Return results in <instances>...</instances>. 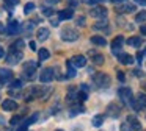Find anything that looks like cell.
Instances as JSON below:
<instances>
[{
	"label": "cell",
	"mask_w": 146,
	"mask_h": 131,
	"mask_svg": "<svg viewBox=\"0 0 146 131\" xmlns=\"http://www.w3.org/2000/svg\"><path fill=\"white\" fill-rule=\"evenodd\" d=\"M22 77L25 80L32 81L36 77V62L35 61H25L24 62V70H22Z\"/></svg>",
	"instance_id": "6da1fadb"
},
{
	"label": "cell",
	"mask_w": 146,
	"mask_h": 131,
	"mask_svg": "<svg viewBox=\"0 0 146 131\" xmlns=\"http://www.w3.org/2000/svg\"><path fill=\"white\" fill-rule=\"evenodd\" d=\"M93 81H94V84H96L98 87H101V89H105V87L110 86L111 78L108 77L107 73H102V72H99V73H94V75H93Z\"/></svg>",
	"instance_id": "7a4b0ae2"
},
{
	"label": "cell",
	"mask_w": 146,
	"mask_h": 131,
	"mask_svg": "<svg viewBox=\"0 0 146 131\" xmlns=\"http://www.w3.org/2000/svg\"><path fill=\"white\" fill-rule=\"evenodd\" d=\"M24 58V52L22 50H14V48H10V53L7 56V64L10 66H16L22 61Z\"/></svg>",
	"instance_id": "3957f363"
},
{
	"label": "cell",
	"mask_w": 146,
	"mask_h": 131,
	"mask_svg": "<svg viewBox=\"0 0 146 131\" xmlns=\"http://www.w3.org/2000/svg\"><path fill=\"white\" fill-rule=\"evenodd\" d=\"M60 34H61V39L66 41V42H74V41L79 39V33H77V30H74V28H69V27L63 28Z\"/></svg>",
	"instance_id": "277c9868"
},
{
	"label": "cell",
	"mask_w": 146,
	"mask_h": 131,
	"mask_svg": "<svg viewBox=\"0 0 146 131\" xmlns=\"http://www.w3.org/2000/svg\"><path fill=\"white\" fill-rule=\"evenodd\" d=\"M130 106L135 111H141V109H146V95L145 94H137L135 98L130 102Z\"/></svg>",
	"instance_id": "5b68a950"
},
{
	"label": "cell",
	"mask_w": 146,
	"mask_h": 131,
	"mask_svg": "<svg viewBox=\"0 0 146 131\" xmlns=\"http://www.w3.org/2000/svg\"><path fill=\"white\" fill-rule=\"evenodd\" d=\"M118 95H119L121 102H123L124 105H130V102L133 100L132 90H130L129 87H119V90H118Z\"/></svg>",
	"instance_id": "8992f818"
},
{
	"label": "cell",
	"mask_w": 146,
	"mask_h": 131,
	"mask_svg": "<svg viewBox=\"0 0 146 131\" xmlns=\"http://www.w3.org/2000/svg\"><path fill=\"white\" fill-rule=\"evenodd\" d=\"M90 14H91L93 17H96V19H102V17L107 16V8L102 6V5H96V6H93V8L90 9Z\"/></svg>",
	"instance_id": "52a82bcc"
},
{
	"label": "cell",
	"mask_w": 146,
	"mask_h": 131,
	"mask_svg": "<svg viewBox=\"0 0 146 131\" xmlns=\"http://www.w3.org/2000/svg\"><path fill=\"white\" fill-rule=\"evenodd\" d=\"M39 80H41V83H50L52 80H54V69H42L41 70V75H39Z\"/></svg>",
	"instance_id": "ba28073f"
},
{
	"label": "cell",
	"mask_w": 146,
	"mask_h": 131,
	"mask_svg": "<svg viewBox=\"0 0 146 131\" xmlns=\"http://www.w3.org/2000/svg\"><path fill=\"white\" fill-rule=\"evenodd\" d=\"M123 45H124V37L123 36H116L113 41H111V52H113L115 55H119V50H121Z\"/></svg>",
	"instance_id": "9c48e42d"
},
{
	"label": "cell",
	"mask_w": 146,
	"mask_h": 131,
	"mask_svg": "<svg viewBox=\"0 0 146 131\" xmlns=\"http://www.w3.org/2000/svg\"><path fill=\"white\" fill-rule=\"evenodd\" d=\"M88 56L91 58V61L94 62L96 66H102V64H104V55H101V53L94 52V50H90Z\"/></svg>",
	"instance_id": "30bf717a"
},
{
	"label": "cell",
	"mask_w": 146,
	"mask_h": 131,
	"mask_svg": "<svg viewBox=\"0 0 146 131\" xmlns=\"http://www.w3.org/2000/svg\"><path fill=\"white\" fill-rule=\"evenodd\" d=\"M7 33L8 34H19L21 33V25L17 20H10L8 24V28H7Z\"/></svg>",
	"instance_id": "8fae6325"
},
{
	"label": "cell",
	"mask_w": 146,
	"mask_h": 131,
	"mask_svg": "<svg viewBox=\"0 0 146 131\" xmlns=\"http://www.w3.org/2000/svg\"><path fill=\"white\" fill-rule=\"evenodd\" d=\"M119 114H121L119 105H116V103H110L108 108H107V115H110V117H118Z\"/></svg>",
	"instance_id": "7c38bea8"
},
{
	"label": "cell",
	"mask_w": 146,
	"mask_h": 131,
	"mask_svg": "<svg viewBox=\"0 0 146 131\" xmlns=\"http://www.w3.org/2000/svg\"><path fill=\"white\" fill-rule=\"evenodd\" d=\"M35 25L36 24L33 20H29V22H25V24L21 27V30L24 31V34H25V36H30V34L33 33V30H35Z\"/></svg>",
	"instance_id": "4fadbf2b"
},
{
	"label": "cell",
	"mask_w": 146,
	"mask_h": 131,
	"mask_svg": "<svg viewBox=\"0 0 146 131\" xmlns=\"http://www.w3.org/2000/svg\"><path fill=\"white\" fill-rule=\"evenodd\" d=\"M126 122L130 125V128H132L133 131H140V130H141V123H140V122H138V119H137V117H133V115H129Z\"/></svg>",
	"instance_id": "5bb4252c"
},
{
	"label": "cell",
	"mask_w": 146,
	"mask_h": 131,
	"mask_svg": "<svg viewBox=\"0 0 146 131\" xmlns=\"http://www.w3.org/2000/svg\"><path fill=\"white\" fill-rule=\"evenodd\" d=\"M72 64L76 66V67H83V66H86V56H83V55H76L72 59Z\"/></svg>",
	"instance_id": "9a60e30c"
},
{
	"label": "cell",
	"mask_w": 146,
	"mask_h": 131,
	"mask_svg": "<svg viewBox=\"0 0 146 131\" xmlns=\"http://www.w3.org/2000/svg\"><path fill=\"white\" fill-rule=\"evenodd\" d=\"M2 108H3V111H16L17 109V103L14 102V100H5L3 103H2Z\"/></svg>",
	"instance_id": "2e32d148"
},
{
	"label": "cell",
	"mask_w": 146,
	"mask_h": 131,
	"mask_svg": "<svg viewBox=\"0 0 146 131\" xmlns=\"http://www.w3.org/2000/svg\"><path fill=\"white\" fill-rule=\"evenodd\" d=\"M118 12H124V14H127V12H133L135 11V5H132V3H124V5H119L116 8Z\"/></svg>",
	"instance_id": "e0dca14e"
},
{
	"label": "cell",
	"mask_w": 146,
	"mask_h": 131,
	"mask_svg": "<svg viewBox=\"0 0 146 131\" xmlns=\"http://www.w3.org/2000/svg\"><path fill=\"white\" fill-rule=\"evenodd\" d=\"M118 61L121 62V64H133V56H130V55H127V53H119L118 55Z\"/></svg>",
	"instance_id": "ac0fdd59"
},
{
	"label": "cell",
	"mask_w": 146,
	"mask_h": 131,
	"mask_svg": "<svg viewBox=\"0 0 146 131\" xmlns=\"http://www.w3.org/2000/svg\"><path fill=\"white\" fill-rule=\"evenodd\" d=\"M49 34H50L49 28H39V30L36 31V36H38V41H41V42H44V41L47 39V37H49Z\"/></svg>",
	"instance_id": "d6986e66"
},
{
	"label": "cell",
	"mask_w": 146,
	"mask_h": 131,
	"mask_svg": "<svg viewBox=\"0 0 146 131\" xmlns=\"http://www.w3.org/2000/svg\"><path fill=\"white\" fill-rule=\"evenodd\" d=\"M72 16H74V9L68 8V9H63V11L58 14V17H60V20H68V19H71Z\"/></svg>",
	"instance_id": "ffe728a7"
},
{
	"label": "cell",
	"mask_w": 146,
	"mask_h": 131,
	"mask_svg": "<svg viewBox=\"0 0 146 131\" xmlns=\"http://www.w3.org/2000/svg\"><path fill=\"white\" fill-rule=\"evenodd\" d=\"M127 45L138 48V47L141 45V37H138V36H132V37H129V39H127Z\"/></svg>",
	"instance_id": "44dd1931"
},
{
	"label": "cell",
	"mask_w": 146,
	"mask_h": 131,
	"mask_svg": "<svg viewBox=\"0 0 146 131\" xmlns=\"http://www.w3.org/2000/svg\"><path fill=\"white\" fill-rule=\"evenodd\" d=\"M0 78L5 81L11 80L13 78V70H8V69H0Z\"/></svg>",
	"instance_id": "7402d4cb"
},
{
	"label": "cell",
	"mask_w": 146,
	"mask_h": 131,
	"mask_svg": "<svg viewBox=\"0 0 146 131\" xmlns=\"http://www.w3.org/2000/svg\"><path fill=\"white\" fill-rule=\"evenodd\" d=\"M91 42L94 44V45H99V47L107 45V41H105L102 36H93V37H91Z\"/></svg>",
	"instance_id": "603a6c76"
},
{
	"label": "cell",
	"mask_w": 146,
	"mask_h": 131,
	"mask_svg": "<svg viewBox=\"0 0 146 131\" xmlns=\"http://www.w3.org/2000/svg\"><path fill=\"white\" fill-rule=\"evenodd\" d=\"M107 27H108V20L105 17H102L99 22H96V24L93 25V28H94V30H101V28H107Z\"/></svg>",
	"instance_id": "cb8c5ba5"
},
{
	"label": "cell",
	"mask_w": 146,
	"mask_h": 131,
	"mask_svg": "<svg viewBox=\"0 0 146 131\" xmlns=\"http://www.w3.org/2000/svg\"><path fill=\"white\" fill-rule=\"evenodd\" d=\"M38 56H39V61H46V59L50 56V53H49L47 48H39L38 50Z\"/></svg>",
	"instance_id": "d4e9b609"
},
{
	"label": "cell",
	"mask_w": 146,
	"mask_h": 131,
	"mask_svg": "<svg viewBox=\"0 0 146 131\" xmlns=\"http://www.w3.org/2000/svg\"><path fill=\"white\" fill-rule=\"evenodd\" d=\"M91 123H93V126H101V125L104 123V115H101V114H99V115H94Z\"/></svg>",
	"instance_id": "484cf974"
},
{
	"label": "cell",
	"mask_w": 146,
	"mask_h": 131,
	"mask_svg": "<svg viewBox=\"0 0 146 131\" xmlns=\"http://www.w3.org/2000/svg\"><path fill=\"white\" fill-rule=\"evenodd\" d=\"M66 66H68V78L76 77V69L72 67V61H68V62H66Z\"/></svg>",
	"instance_id": "4316f807"
},
{
	"label": "cell",
	"mask_w": 146,
	"mask_h": 131,
	"mask_svg": "<svg viewBox=\"0 0 146 131\" xmlns=\"http://www.w3.org/2000/svg\"><path fill=\"white\" fill-rule=\"evenodd\" d=\"M145 20H146V11H140V12H137V16H135V22H138V24H143Z\"/></svg>",
	"instance_id": "83f0119b"
},
{
	"label": "cell",
	"mask_w": 146,
	"mask_h": 131,
	"mask_svg": "<svg viewBox=\"0 0 146 131\" xmlns=\"http://www.w3.org/2000/svg\"><path fill=\"white\" fill-rule=\"evenodd\" d=\"M11 48H14V50H24V39H17L16 42L11 45Z\"/></svg>",
	"instance_id": "f1b7e54d"
},
{
	"label": "cell",
	"mask_w": 146,
	"mask_h": 131,
	"mask_svg": "<svg viewBox=\"0 0 146 131\" xmlns=\"http://www.w3.org/2000/svg\"><path fill=\"white\" fill-rule=\"evenodd\" d=\"M35 9V3H32V2H29L25 6H24V14H30V12Z\"/></svg>",
	"instance_id": "f546056e"
},
{
	"label": "cell",
	"mask_w": 146,
	"mask_h": 131,
	"mask_svg": "<svg viewBox=\"0 0 146 131\" xmlns=\"http://www.w3.org/2000/svg\"><path fill=\"white\" fill-rule=\"evenodd\" d=\"M5 5H7V8H13V6L19 5V0H3Z\"/></svg>",
	"instance_id": "4dcf8cb0"
},
{
	"label": "cell",
	"mask_w": 146,
	"mask_h": 131,
	"mask_svg": "<svg viewBox=\"0 0 146 131\" xmlns=\"http://www.w3.org/2000/svg\"><path fill=\"white\" fill-rule=\"evenodd\" d=\"M21 120H22V117H21V115H14V117L10 120V123L13 125V126H16V125L21 123Z\"/></svg>",
	"instance_id": "1f68e13d"
},
{
	"label": "cell",
	"mask_w": 146,
	"mask_h": 131,
	"mask_svg": "<svg viewBox=\"0 0 146 131\" xmlns=\"http://www.w3.org/2000/svg\"><path fill=\"white\" fill-rule=\"evenodd\" d=\"M21 87H22V81L14 80L13 83H11V89H21Z\"/></svg>",
	"instance_id": "d6a6232c"
},
{
	"label": "cell",
	"mask_w": 146,
	"mask_h": 131,
	"mask_svg": "<svg viewBox=\"0 0 146 131\" xmlns=\"http://www.w3.org/2000/svg\"><path fill=\"white\" fill-rule=\"evenodd\" d=\"M121 131H133V130L130 128V125L127 123V122H124V123L121 125Z\"/></svg>",
	"instance_id": "836d02e7"
},
{
	"label": "cell",
	"mask_w": 146,
	"mask_h": 131,
	"mask_svg": "<svg viewBox=\"0 0 146 131\" xmlns=\"http://www.w3.org/2000/svg\"><path fill=\"white\" fill-rule=\"evenodd\" d=\"M140 33H141L143 36H146V25H141V27H140Z\"/></svg>",
	"instance_id": "e575fe53"
},
{
	"label": "cell",
	"mask_w": 146,
	"mask_h": 131,
	"mask_svg": "<svg viewBox=\"0 0 146 131\" xmlns=\"http://www.w3.org/2000/svg\"><path fill=\"white\" fill-rule=\"evenodd\" d=\"M44 14L46 16H52L54 14V9H44Z\"/></svg>",
	"instance_id": "d590c367"
},
{
	"label": "cell",
	"mask_w": 146,
	"mask_h": 131,
	"mask_svg": "<svg viewBox=\"0 0 146 131\" xmlns=\"http://www.w3.org/2000/svg\"><path fill=\"white\" fill-rule=\"evenodd\" d=\"M77 24H79V25H85V19L79 17V19H77Z\"/></svg>",
	"instance_id": "8d00e7d4"
},
{
	"label": "cell",
	"mask_w": 146,
	"mask_h": 131,
	"mask_svg": "<svg viewBox=\"0 0 146 131\" xmlns=\"http://www.w3.org/2000/svg\"><path fill=\"white\" fill-rule=\"evenodd\" d=\"M118 80L124 81V73H123V72H118Z\"/></svg>",
	"instance_id": "74e56055"
},
{
	"label": "cell",
	"mask_w": 146,
	"mask_h": 131,
	"mask_svg": "<svg viewBox=\"0 0 146 131\" xmlns=\"http://www.w3.org/2000/svg\"><path fill=\"white\" fill-rule=\"evenodd\" d=\"M30 48H32V50H36V42H33V41H32V42H30Z\"/></svg>",
	"instance_id": "f35d334b"
},
{
	"label": "cell",
	"mask_w": 146,
	"mask_h": 131,
	"mask_svg": "<svg viewBox=\"0 0 146 131\" xmlns=\"http://www.w3.org/2000/svg\"><path fill=\"white\" fill-rule=\"evenodd\" d=\"M3 55H5V52H3V47L0 45V59L3 58Z\"/></svg>",
	"instance_id": "ab89813d"
},
{
	"label": "cell",
	"mask_w": 146,
	"mask_h": 131,
	"mask_svg": "<svg viewBox=\"0 0 146 131\" xmlns=\"http://www.w3.org/2000/svg\"><path fill=\"white\" fill-rule=\"evenodd\" d=\"M135 3H138V5H146V0H135Z\"/></svg>",
	"instance_id": "60d3db41"
},
{
	"label": "cell",
	"mask_w": 146,
	"mask_h": 131,
	"mask_svg": "<svg viewBox=\"0 0 146 131\" xmlns=\"http://www.w3.org/2000/svg\"><path fill=\"white\" fill-rule=\"evenodd\" d=\"M5 83H7V81H5V80H2V78H0V89H2V87L5 86Z\"/></svg>",
	"instance_id": "b9f144b4"
},
{
	"label": "cell",
	"mask_w": 146,
	"mask_h": 131,
	"mask_svg": "<svg viewBox=\"0 0 146 131\" xmlns=\"http://www.w3.org/2000/svg\"><path fill=\"white\" fill-rule=\"evenodd\" d=\"M141 58H143V53H138V55H137V59H138L140 62H141Z\"/></svg>",
	"instance_id": "7bdbcfd3"
},
{
	"label": "cell",
	"mask_w": 146,
	"mask_h": 131,
	"mask_svg": "<svg viewBox=\"0 0 146 131\" xmlns=\"http://www.w3.org/2000/svg\"><path fill=\"white\" fill-rule=\"evenodd\" d=\"M52 25H54V27H57V25H58V20H55V19H52Z\"/></svg>",
	"instance_id": "ee69618b"
},
{
	"label": "cell",
	"mask_w": 146,
	"mask_h": 131,
	"mask_svg": "<svg viewBox=\"0 0 146 131\" xmlns=\"http://www.w3.org/2000/svg\"><path fill=\"white\" fill-rule=\"evenodd\" d=\"M141 87H143V90H146V81H143V83H141Z\"/></svg>",
	"instance_id": "f6af8a7d"
},
{
	"label": "cell",
	"mask_w": 146,
	"mask_h": 131,
	"mask_svg": "<svg viewBox=\"0 0 146 131\" xmlns=\"http://www.w3.org/2000/svg\"><path fill=\"white\" fill-rule=\"evenodd\" d=\"M145 55H146V52H145Z\"/></svg>",
	"instance_id": "bcb514c9"
},
{
	"label": "cell",
	"mask_w": 146,
	"mask_h": 131,
	"mask_svg": "<svg viewBox=\"0 0 146 131\" xmlns=\"http://www.w3.org/2000/svg\"><path fill=\"white\" fill-rule=\"evenodd\" d=\"M57 131H60V130H57Z\"/></svg>",
	"instance_id": "7dc6e473"
}]
</instances>
